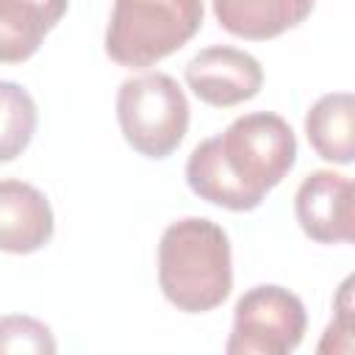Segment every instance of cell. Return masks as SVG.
I'll return each mask as SVG.
<instances>
[{
  "label": "cell",
  "mask_w": 355,
  "mask_h": 355,
  "mask_svg": "<svg viewBox=\"0 0 355 355\" xmlns=\"http://www.w3.org/2000/svg\"><path fill=\"white\" fill-rule=\"evenodd\" d=\"M158 286L183 313L219 308L233 288L230 239L205 216L172 222L158 241Z\"/></svg>",
  "instance_id": "obj_1"
},
{
  "label": "cell",
  "mask_w": 355,
  "mask_h": 355,
  "mask_svg": "<svg viewBox=\"0 0 355 355\" xmlns=\"http://www.w3.org/2000/svg\"><path fill=\"white\" fill-rule=\"evenodd\" d=\"M202 14V0H114L105 53L119 67H153L200 31Z\"/></svg>",
  "instance_id": "obj_2"
},
{
  "label": "cell",
  "mask_w": 355,
  "mask_h": 355,
  "mask_svg": "<svg viewBox=\"0 0 355 355\" xmlns=\"http://www.w3.org/2000/svg\"><path fill=\"white\" fill-rule=\"evenodd\" d=\"M189 100L166 72L128 78L116 89V122L125 141L144 158H166L189 130Z\"/></svg>",
  "instance_id": "obj_3"
},
{
  "label": "cell",
  "mask_w": 355,
  "mask_h": 355,
  "mask_svg": "<svg viewBox=\"0 0 355 355\" xmlns=\"http://www.w3.org/2000/svg\"><path fill=\"white\" fill-rule=\"evenodd\" d=\"M216 147L227 172L258 202H263L297 161V136L291 125L272 111L236 116L216 136Z\"/></svg>",
  "instance_id": "obj_4"
},
{
  "label": "cell",
  "mask_w": 355,
  "mask_h": 355,
  "mask_svg": "<svg viewBox=\"0 0 355 355\" xmlns=\"http://www.w3.org/2000/svg\"><path fill=\"white\" fill-rule=\"evenodd\" d=\"M308 313L302 300L275 283L244 291L233 308L227 355H288L302 344Z\"/></svg>",
  "instance_id": "obj_5"
},
{
  "label": "cell",
  "mask_w": 355,
  "mask_h": 355,
  "mask_svg": "<svg viewBox=\"0 0 355 355\" xmlns=\"http://www.w3.org/2000/svg\"><path fill=\"white\" fill-rule=\"evenodd\" d=\"M294 214L302 233L319 244L352 241L355 239L352 180L333 169L311 172L294 194Z\"/></svg>",
  "instance_id": "obj_6"
},
{
  "label": "cell",
  "mask_w": 355,
  "mask_h": 355,
  "mask_svg": "<svg viewBox=\"0 0 355 355\" xmlns=\"http://www.w3.org/2000/svg\"><path fill=\"white\" fill-rule=\"evenodd\" d=\"M186 83L189 89L208 105L230 108L244 100H252L263 86V69L255 55L214 44L200 50L186 64Z\"/></svg>",
  "instance_id": "obj_7"
},
{
  "label": "cell",
  "mask_w": 355,
  "mask_h": 355,
  "mask_svg": "<svg viewBox=\"0 0 355 355\" xmlns=\"http://www.w3.org/2000/svg\"><path fill=\"white\" fill-rule=\"evenodd\" d=\"M55 230L50 200L31 183L0 180V250L28 255L42 250Z\"/></svg>",
  "instance_id": "obj_8"
},
{
  "label": "cell",
  "mask_w": 355,
  "mask_h": 355,
  "mask_svg": "<svg viewBox=\"0 0 355 355\" xmlns=\"http://www.w3.org/2000/svg\"><path fill=\"white\" fill-rule=\"evenodd\" d=\"M69 0H0V64H22L67 14Z\"/></svg>",
  "instance_id": "obj_9"
},
{
  "label": "cell",
  "mask_w": 355,
  "mask_h": 355,
  "mask_svg": "<svg viewBox=\"0 0 355 355\" xmlns=\"http://www.w3.org/2000/svg\"><path fill=\"white\" fill-rule=\"evenodd\" d=\"M216 22L241 39L263 42L297 28L316 0H211Z\"/></svg>",
  "instance_id": "obj_10"
},
{
  "label": "cell",
  "mask_w": 355,
  "mask_h": 355,
  "mask_svg": "<svg viewBox=\"0 0 355 355\" xmlns=\"http://www.w3.org/2000/svg\"><path fill=\"white\" fill-rule=\"evenodd\" d=\"M305 136L319 158L352 164L355 158V97L349 92L322 94L305 114Z\"/></svg>",
  "instance_id": "obj_11"
},
{
  "label": "cell",
  "mask_w": 355,
  "mask_h": 355,
  "mask_svg": "<svg viewBox=\"0 0 355 355\" xmlns=\"http://www.w3.org/2000/svg\"><path fill=\"white\" fill-rule=\"evenodd\" d=\"M186 183L200 200H208L227 211H252L261 205L252 194H247L241 189V183L222 164L216 136L200 141L191 150V155L186 161Z\"/></svg>",
  "instance_id": "obj_12"
},
{
  "label": "cell",
  "mask_w": 355,
  "mask_h": 355,
  "mask_svg": "<svg viewBox=\"0 0 355 355\" xmlns=\"http://www.w3.org/2000/svg\"><path fill=\"white\" fill-rule=\"evenodd\" d=\"M36 103L14 80H0V164L25 153L36 133Z\"/></svg>",
  "instance_id": "obj_13"
},
{
  "label": "cell",
  "mask_w": 355,
  "mask_h": 355,
  "mask_svg": "<svg viewBox=\"0 0 355 355\" xmlns=\"http://www.w3.org/2000/svg\"><path fill=\"white\" fill-rule=\"evenodd\" d=\"M55 349L58 344L44 322L22 313L0 316V355H53Z\"/></svg>",
  "instance_id": "obj_14"
}]
</instances>
